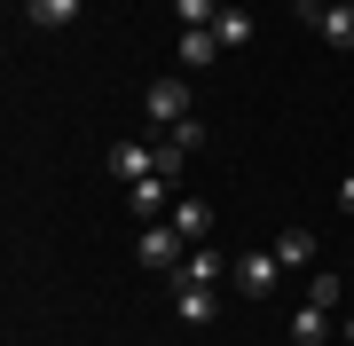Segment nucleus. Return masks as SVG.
Returning a JSON list of instances; mask_svg holds the SVG:
<instances>
[{"label":"nucleus","mask_w":354,"mask_h":346,"mask_svg":"<svg viewBox=\"0 0 354 346\" xmlns=\"http://www.w3.org/2000/svg\"><path fill=\"white\" fill-rule=\"evenodd\" d=\"M339 213H354V173H346V181H339Z\"/></svg>","instance_id":"nucleus-17"},{"label":"nucleus","mask_w":354,"mask_h":346,"mask_svg":"<svg viewBox=\"0 0 354 346\" xmlns=\"http://www.w3.org/2000/svg\"><path fill=\"white\" fill-rule=\"evenodd\" d=\"M307 299H315V307H330V315H339V307H346L354 291H346V276H339V268H315V276H307Z\"/></svg>","instance_id":"nucleus-11"},{"label":"nucleus","mask_w":354,"mask_h":346,"mask_svg":"<svg viewBox=\"0 0 354 346\" xmlns=\"http://www.w3.org/2000/svg\"><path fill=\"white\" fill-rule=\"evenodd\" d=\"M181 166H189V150H181V142H158V181H165V189L181 181Z\"/></svg>","instance_id":"nucleus-16"},{"label":"nucleus","mask_w":354,"mask_h":346,"mask_svg":"<svg viewBox=\"0 0 354 346\" xmlns=\"http://www.w3.org/2000/svg\"><path fill=\"white\" fill-rule=\"evenodd\" d=\"M142 118H158V126H181V118H189V79H150V87H142Z\"/></svg>","instance_id":"nucleus-3"},{"label":"nucleus","mask_w":354,"mask_h":346,"mask_svg":"<svg viewBox=\"0 0 354 346\" xmlns=\"http://www.w3.org/2000/svg\"><path fill=\"white\" fill-rule=\"evenodd\" d=\"M174 16H181V32H197V24L221 16V0H174Z\"/></svg>","instance_id":"nucleus-15"},{"label":"nucleus","mask_w":354,"mask_h":346,"mask_svg":"<svg viewBox=\"0 0 354 346\" xmlns=\"http://www.w3.org/2000/svg\"><path fill=\"white\" fill-rule=\"evenodd\" d=\"M339 8H354V0H339Z\"/></svg>","instance_id":"nucleus-19"},{"label":"nucleus","mask_w":354,"mask_h":346,"mask_svg":"<svg viewBox=\"0 0 354 346\" xmlns=\"http://www.w3.org/2000/svg\"><path fill=\"white\" fill-rule=\"evenodd\" d=\"M221 276H228V260L213 252V244H189V260H181V268H174V283H205V291H213Z\"/></svg>","instance_id":"nucleus-7"},{"label":"nucleus","mask_w":354,"mask_h":346,"mask_svg":"<svg viewBox=\"0 0 354 346\" xmlns=\"http://www.w3.org/2000/svg\"><path fill=\"white\" fill-rule=\"evenodd\" d=\"M283 276H291V268H283L276 252H236V260H228V283H236L244 299H268V291H276Z\"/></svg>","instance_id":"nucleus-2"},{"label":"nucleus","mask_w":354,"mask_h":346,"mask_svg":"<svg viewBox=\"0 0 354 346\" xmlns=\"http://www.w3.org/2000/svg\"><path fill=\"white\" fill-rule=\"evenodd\" d=\"M213 55H221L213 24H197V32H181V39H174V64H181V79H189V71H205V64H213Z\"/></svg>","instance_id":"nucleus-6"},{"label":"nucleus","mask_w":354,"mask_h":346,"mask_svg":"<svg viewBox=\"0 0 354 346\" xmlns=\"http://www.w3.org/2000/svg\"><path fill=\"white\" fill-rule=\"evenodd\" d=\"M24 16H32V32H64L71 16H79V0H32Z\"/></svg>","instance_id":"nucleus-13"},{"label":"nucleus","mask_w":354,"mask_h":346,"mask_svg":"<svg viewBox=\"0 0 354 346\" xmlns=\"http://www.w3.org/2000/svg\"><path fill=\"white\" fill-rule=\"evenodd\" d=\"M134 252H142V268H165V276H174L181 260H189V236H181L174 220H142V236H134Z\"/></svg>","instance_id":"nucleus-1"},{"label":"nucleus","mask_w":354,"mask_h":346,"mask_svg":"<svg viewBox=\"0 0 354 346\" xmlns=\"http://www.w3.org/2000/svg\"><path fill=\"white\" fill-rule=\"evenodd\" d=\"M213 39H221V48H244V39H252V16H244V8H221L213 16Z\"/></svg>","instance_id":"nucleus-14"},{"label":"nucleus","mask_w":354,"mask_h":346,"mask_svg":"<svg viewBox=\"0 0 354 346\" xmlns=\"http://www.w3.org/2000/svg\"><path fill=\"white\" fill-rule=\"evenodd\" d=\"M299 16L330 39V48H354V8H339V0H299Z\"/></svg>","instance_id":"nucleus-5"},{"label":"nucleus","mask_w":354,"mask_h":346,"mask_svg":"<svg viewBox=\"0 0 354 346\" xmlns=\"http://www.w3.org/2000/svg\"><path fill=\"white\" fill-rule=\"evenodd\" d=\"M174 315H181V323H213V315H221V299L205 291V283H174Z\"/></svg>","instance_id":"nucleus-9"},{"label":"nucleus","mask_w":354,"mask_h":346,"mask_svg":"<svg viewBox=\"0 0 354 346\" xmlns=\"http://www.w3.org/2000/svg\"><path fill=\"white\" fill-rule=\"evenodd\" d=\"M276 260H283V268H315V229H283L276 236Z\"/></svg>","instance_id":"nucleus-12"},{"label":"nucleus","mask_w":354,"mask_h":346,"mask_svg":"<svg viewBox=\"0 0 354 346\" xmlns=\"http://www.w3.org/2000/svg\"><path fill=\"white\" fill-rule=\"evenodd\" d=\"M346 338H354V307H346Z\"/></svg>","instance_id":"nucleus-18"},{"label":"nucleus","mask_w":354,"mask_h":346,"mask_svg":"<svg viewBox=\"0 0 354 346\" xmlns=\"http://www.w3.org/2000/svg\"><path fill=\"white\" fill-rule=\"evenodd\" d=\"M102 166H111V181H127V189H134V181H150V173H158V150H142L134 134H118L111 150H102Z\"/></svg>","instance_id":"nucleus-4"},{"label":"nucleus","mask_w":354,"mask_h":346,"mask_svg":"<svg viewBox=\"0 0 354 346\" xmlns=\"http://www.w3.org/2000/svg\"><path fill=\"white\" fill-rule=\"evenodd\" d=\"M323 338H330V307L299 299V315H291V346H323Z\"/></svg>","instance_id":"nucleus-10"},{"label":"nucleus","mask_w":354,"mask_h":346,"mask_svg":"<svg viewBox=\"0 0 354 346\" xmlns=\"http://www.w3.org/2000/svg\"><path fill=\"white\" fill-rule=\"evenodd\" d=\"M165 220H174L189 244H213V205H197V197H174V213H165Z\"/></svg>","instance_id":"nucleus-8"}]
</instances>
